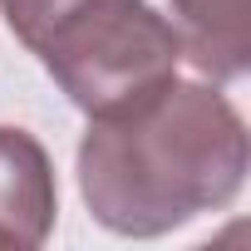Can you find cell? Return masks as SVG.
<instances>
[{
	"instance_id": "1",
	"label": "cell",
	"mask_w": 251,
	"mask_h": 251,
	"mask_svg": "<svg viewBox=\"0 0 251 251\" xmlns=\"http://www.w3.org/2000/svg\"><path fill=\"white\" fill-rule=\"evenodd\" d=\"M251 138L236 103L197 79H168L143 103L89 118L79 197L113 236H168L236 202Z\"/></svg>"
},
{
	"instance_id": "2",
	"label": "cell",
	"mask_w": 251,
	"mask_h": 251,
	"mask_svg": "<svg viewBox=\"0 0 251 251\" xmlns=\"http://www.w3.org/2000/svg\"><path fill=\"white\" fill-rule=\"evenodd\" d=\"M45 74L89 118H108L143 103L168 79H177V30L148 0H79L64 10L40 45Z\"/></svg>"
},
{
	"instance_id": "3",
	"label": "cell",
	"mask_w": 251,
	"mask_h": 251,
	"mask_svg": "<svg viewBox=\"0 0 251 251\" xmlns=\"http://www.w3.org/2000/svg\"><path fill=\"white\" fill-rule=\"evenodd\" d=\"M59 217V182L45 143L0 123V251H35Z\"/></svg>"
},
{
	"instance_id": "4",
	"label": "cell",
	"mask_w": 251,
	"mask_h": 251,
	"mask_svg": "<svg viewBox=\"0 0 251 251\" xmlns=\"http://www.w3.org/2000/svg\"><path fill=\"white\" fill-rule=\"evenodd\" d=\"M182 54L217 84L251 69V0H173Z\"/></svg>"
},
{
	"instance_id": "5",
	"label": "cell",
	"mask_w": 251,
	"mask_h": 251,
	"mask_svg": "<svg viewBox=\"0 0 251 251\" xmlns=\"http://www.w3.org/2000/svg\"><path fill=\"white\" fill-rule=\"evenodd\" d=\"M74 5H79V0H0V15H5L10 35H15L25 50H35L40 35H45L64 10H74Z\"/></svg>"
}]
</instances>
